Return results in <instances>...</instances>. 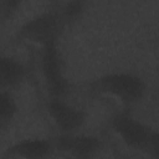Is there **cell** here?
<instances>
[{
	"label": "cell",
	"instance_id": "3",
	"mask_svg": "<svg viewBox=\"0 0 159 159\" xmlns=\"http://www.w3.org/2000/svg\"><path fill=\"white\" fill-rule=\"evenodd\" d=\"M41 68L47 89L52 94V98H60L66 92L67 82L62 73L56 41H52L42 47Z\"/></svg>",
	"mask_w": 159,
	"mask_h": 159
},
{
	"label": "cell",
	"instance_id": "7",
	"mask_svg": "<svg viewBox=\"0 0 159 159\" xmlns=\"http://www.w3.org/2000/svg\"><path fill=\"white\" fill-rule=\"evenodd\" d=\"M52 144L43 138H27L19 140L5 150V155L19 159H45L50 155Z\"/></svg>",
	"mask_w": 159,
	"mask_h": 159
},
{
	"label": "cell",
	"instance_id": "4",
	"mask_svg": "<svg viewBox=\"0 0 159 159\" xmlns=\"http://www.w3.org/2000/svg\"><path fill=\"white\" fill-rule=\"evenodd\" d=\"M111 125L125 145L133 149H145L152 133L147 124L128 114H117L113 117Z\"/></svg>",
	"mask_w": 159,
	"mask_h": 159
},
{
	"label": "cell",
	"instance_id": "10",
	"mask_svg": "<svg viewBox=\"0 0 159 159\" xmlns=\"http://www.w3.org/2000/svg\"><path fill=\"white\" fill-rule=\"evenodd\" d=\"M145 150L155 159H159V130H152Z\"/></svg>",
	"mask_w": 159,
	"mask_h": 159
},
{
	"label": "cell",
	"instance_id": "2",
	"mask_svg": "<svg viewBox=\"0 0 159 159\" xmlns=\"http://www.w3.org/2000/svg\"><path fill=\"white\" fill-rule=\"evenodd\" d=\"M60 24V14L55 11H45L22 24L19 27L16 36L21 41L37 43L43 47L47 43L56 41V35L58 32Z\"/></svg>",
	"mask_w": 159,
	"mask_h": 159
},
{
	"label": "cell",
	"instance_id": "1",
	"mask_svg": "<svg viewBox=\"0 0 159 159\" xmlns=\"http://www.w3.org/2000/svg\"><path fill=\"white\" fill-rule=\"evenodd\" d=\"M92 87L96 92L113 97L122 103H134L145 92L144 81L129 72H111L98 77Z\"/></svg>",
	"mask_w": 159,
	"mask_h": 159
},
{
	"label": "cell",
	"instance_id": "9",
	"mask_svg": "<svg viewBox=\"0 0 159 159\" xmlns=\"http://www.w3.org/2000/svg\"><path fill=\"white\" fill-rule=\"evenodd\" d=\"M17 113V104L10 91L1 89L0 92V122L1 124L9 123Z\"/></svg>",
	"mask_w": 159,
	"mask_h": 159
},
{
	"label": "cell",
	"instance_id": "11",
	"mask_svg": "<svg viewBox=\"0 0 159 159\" xmlns=\"http://www.w3.org/2000/svg\"><path fill=\"white\" fill-rule=\"evenodd\" d=\"M83 9V4L80 1H71L67 2L63 7V16L67 19H73L76 16H78L81 14Z\"/></svg>",
	"mask_w": 159,
	"mask_h": 159
},
{
	"label": "cell",
	"instance_id": "8",
	"mask_svg": "<svg viewBox=\"0 0 159 159\" xmlns=\"http://www.w3.org/2000/svg\"><path fill=\"white\" fill-rule=\"evenodd\" d=\"M25 76L24 65L14 57L1 56L0 58V83L1 89H11L16 87Z\"/></svg>",
	"mask_w": 159,
	"mask_h": 159
},
{
	"label": "cell",
	"instance_id": "6",
	"mask_svg": "<svg viewBox=\"0 0 159 159\" xmlns=\"http://www.w3.org/2000/svg\"><path fill=\"white\" fill-rule=\"evenodd\" d=\"M101 147V142L94 135L87 134H62L57 138V148L71 154L75 159H88Z\"/></svg>",
	"mask_w": 159,
	"mask_h": 159
},
{
	"label": "cell",
	"instance_id": "5",
	"mask_svg": "<svg viewBox=\"0 0 159 159\" xmlns=\"http://www.w3.org/2000/svg\"><path fill=\"white\" fill-rule=\"evenodd\" d=\"M47 113L62 132V134H70L81 128L86 120V114L82 109L76 108L61 98H51L47 103Z\"/></svg>",
	"mask_w": 159,
	"mask_h": 159
}]
</instances>
